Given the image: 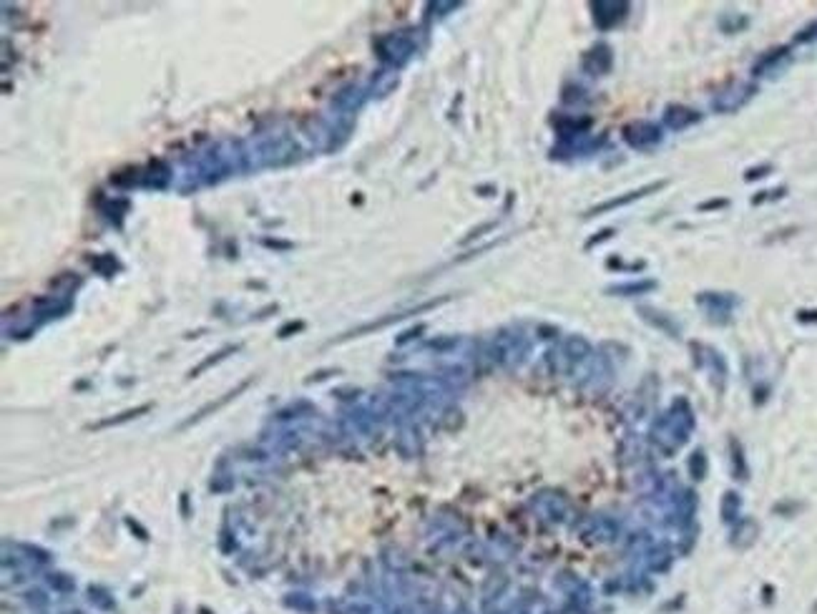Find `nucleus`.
Instances as JSON below:
<instances>
[{
  "label": "nucleus",
  "instance_id": "1",
  "mask_svg": "<svg viewBox=\"0 0 817 614\" xmlns=\"http://www.w3.org/2000/svg\"><path fill=\"white\" fill-rule=\"evenodd\" d=\"M624 141L631 149H654L661 141V126H656L651 121H634L624 129Z\"/></svg>",
  "mask_w": 817,
  "mask_h": 614
},
{
  "label": "nucleus",
  "instance_id": "2",
  "mask_svg": "<svg viewBox=\"0 0 817 614\" xmlns=\"http://www.w3.org/2000/svg\"><path fill=\"white\" fill-rule=\"evenodd\" d=\"M755 91L757 89L750 84H734L722 91V93H717V98L712 101V109L719 111V114H734V111H739L755 96Z\"/></svg>",
  "mask_w": 817,
  "mask_h": 614
},
{
  "label": "nucleus",
  "instance_id": "3",
  "mask_svg": "<svg viewBox=\"0 0 817 614\" xmlns=\"http://www.w3.org/2000/svg\"><path fill=\"white\" fill-rule=\"evenodd\" d=\"M697 302L709 313L712 320H719V322H727L732 310L737 307V297L732 292H702L697 297Z\"/></svg>",
  "mask_w": 817,
  "mask_h": 614
},
{
  "label": "nucleus",
  "instance_id": "4",
  "mask_svg": "<svg viewBox=\"0 0 817 614\" xmlns=\"http://www.w3.org/2000/svg\"><path fill=\"white\" fill-rule=\"evenodd\" d=\"M591 11H594V20L601 30L616 28L621 20L626 18L629 13V3H591Z\"/></svg>",
  "mask_w": 817,
  "mask_h": 614
},
{
  "label": "nucleus",
  "instance_id": "5",
  "mask_svg": "<svg viewBox=\"0 0 817 614\" xmlns=\"http://www.w3.org/2000/svg\"><path fill=\"white\" fill-rule=\"evenodd\" d=\"M702 121V114L689 106H679V103H672L667 111H664V126L672 129V131H684V129L694 126Z\"/></svg>",
  "mask_w": 817,
  "mask_h": 614
},
{
  "label": "nucleus",
  "instance_id": "6",
  "mask_svg": "<svg viewBox=\"0 0 817 614\" xmlns=\"http://www.w3.org/2000/svg\"><path fill=\"white\" fill-rule=\"evenodd\" d=\"M611 66H613V53L606 43H599V46H594L589 53L583 55V68L591 76H604V73L611 71Z\"/></svg>",
  "mask_w": 817,
  "mask_h": 614
},
{
  "label": "nucleus",
  "instance_id": "7",
  "mask_svg": "<svg viewBox=\"0 0 817 614\" xmlns=\"http://www.w3.org/2000/svg\"><path fill=\"white\" fill-rule=\"evenodd\" d=\"M790 60V48H775V51H767V53L762 55V58L755 63V68H752V73L755 76H769V73H777L780 68L788 66Z\"/></svg>",
  "mask_w": 817,
  "mask_h": 614
},
{
  "label": "nucleus",
  "instance_id": "8",
  "mask_svg": "<svg viewBox=\"0 0 817 614\" xmlns=\"http://www.w3.org/2000/svg\"><path fill=\"white\" fill-rule=\"evenodd\" d=\"M659 189H664V181H654V184H646L644 189H634V192H629L626 197L611 199V202H606V204H601V207H596V209H591V214H601V211L616 209V207H626V204H631V202H637V199L646 197V194L659 192Z\"/></svg>",
  "mask_w": 817,
  "mask_h": 614
},
{
  "label": "nucleus",
  "instance_id": "9",
  "mask_svg": "<svg viewBox=\"0 0 817 614\" xmlns=\"http://www.w3.org/2000/svg\"><path fill=\"white\" fill-rule=\"evenodd\" d=\"M651 289H656L654 280H639V282L613 285V287H609V292H616V295L631 297V295H646V292H651Z\"/></svg>",
  "mask_w": 817,
  "mask_h": 614
},
{
  "label": "nucleus",
  "instance_id": "10",
  "mask_svg": "<svg viewBox=\"0 0 817 614\" xmlns=\"http://www.w3.org/2000/svg\"><path fill=\"white\" fill-rule=\"evenodd\" d=\"M739 511V496L737 494H727L724 496V504H722V514H724V521H734Z\"/></svg>",
  "mask_w": 817,
  "mask_h": 614
},
{
  "label": "nucleus",
  "instance_id": "11",
  "mask_svg": "<svg viewBox=\"0 0 817 614\" xmlns=\"http://www.w3.org/2000/svg\"><path fill=\"white\" fill-rule=\"evenodd\" d=\"M795 43H817V20H812L810 25H805V28L799 30L797 36H795Z\"/></svg>",
  "mask_w": 817,
  "mask_h": 614
},
{
  "label": "nucleus",
  "instance_id": "12",
  "mask_svg": "<svg viewBox=\"0 0 817 614\" xmlns=\"http://www.w3.org/2000/svg\"><path fill=\"white\" fill-rule=\"evenodd\" d=\"M719 25H722L724 30H729V33H734L737 28H745V25H747V18H742V15H729V18H727V15H724V18L719 20Z\"/></svg>",
  "mask_w": 817,
  "mask_h": 614
},
{
  "label": "nucleus",
  "instance_id": "13",
  "mask_svg": "<svg viewBox=\"0 0 817 614\" xmlns=\"http://www.w3.org/2000/svg\"><path fill=\"white\" fill-rule=\"evenodd\" d=\"M780 197H785V187L769 189V192H759V197L752 199V204H764V202H772V199H780Z\"/></svg>",
  "mask_w": 817,
  "mask_h": 614
},
{
  "label": "nucleus",
  "instance_id": "14",
  "mask_svg": "<svg viewBox=\"0 0 817 614\" xmlns=\"http://www.w3.org/2000/svg\"><path fill=\"white\" fill-rule=\"evenodd\" d=\"M769 171H772V164H762V166H755V169H747L745 179L747 181H755V179H762V176H767Z\"/></svg>",
  "mask_w": 817,
  "mask_h": 614
},
{
  "label": "nucleus",
  "instance_id": "15",
  "mask_svg": "<svg viewBox=\"0 0 817 614\" xmlns=\"http://www.w3.org/2000/svg\"><path fill=\"white\" fill-rule=\"evenodd\" d=\"M797 320L799 322H817V310H799L797 313Z\"/></svg>",
  "mask_w": 817,
  "mask_h": 614
},
{
  "label": "nucleus",
  "instance_id": "16",
  "mask_svg": "<svg viewBox=\"0 0 817 614\" xmlns=\"http://www.w3.org/2000/svg\"><path fill=\"white\" fill-rule=\"evenodd\" d=\"M727 204V202H724V199H719V202H709V204H702L699 207V209H715V207H724Z\"/></svg>",
  "mask_w": 817,
  "mask_h": 614
}]
</instances>
